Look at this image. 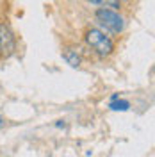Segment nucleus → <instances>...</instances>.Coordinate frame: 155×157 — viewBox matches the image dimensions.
I'll list each match as a JSON object with an SVG mask.
<instances>
[{
  "instance_id": "6e6552de",
  "label": "nucleus",
  "mask_w": 155,
  "mask_h": 157,
  "mask_svg": "<svg viewBox=\"0 0 155 157\" xmlns=\"http://www.w3.org/2000/svg\"><path fill=\"white\" fill-rule=\"evenodd\" d=\"M119 2H121V0H119Z\"/></svg>"
},
{
  "instance_id": "f257e3e1",
  "label": "nucleus",
  "mask_w": 155,
  "mask_h": 157,
  "mask_svg": "<svg viewBox=\"0 0 155 157\" xmlns=\"http://www.w3.org/2000/svg\"><path fill=\"white\" fill-rule=\"evenodd\" d=\"M84 39H86L87 47H91L100 57H107V56H111V54L114 52V43H112V39L100 29H89L86 32Z\"/></svg>"
},
{
  "instance_id": "39448f33",
  "label": "nucleus",
  "mask_w": 155,
  "mask_h": 157,
  "mask_svg": "<svg viewBox=\"0 0 155 157\" xmlns=\"http://www.w3.org/2000/svg\"><path fill=\"white\" fill-rule=\"evenodd\" d=\"M91 4H95L98 7H104V9H112V11H118L119 9V0H89Z\"/></svg>"
},
{
  "instance_id": "423d86ee",
  "label": "nucleus",
  "mask_w": 155,
  "mask_h": 157,
  "mask_svg": "<svg viewBox=\"0 0 155 157\" xmlns=\"http://www.w3.org/2000/svg\"><path fill=\"white\" fill-rule=\"evenodd\" d=\"M109 107L112 109V111H128V109H130V102L116 98V100H112V102L109 104Z\"/></svg>"
},
{
  "instance_id": "20e7f679",
  "label": "nucleus",
  "mask_w": 155,
  "mask_h": 157,
  "mask_svg": "<svg viewBox=\"0 0 155 157\" xmlns=\"http://www.w3.org/2000/svg\"><path fill=\"white\" fill-rule=\"evenodd\" d=\"M62 59L68 63L70 66H73V68H77V66H80V56H78V52L77 50H73V48H66L64 52H62Z\"/></svg>"
},
{
  "instance_id": "7ed1b4c3",
  "label": "nucleus",
  "mask_w": 155,
  "mask_h": 157,
  "mask_svg": "<svg viewBox=\"0 0 155 157\" xmlns=\"http://www.w3.org/2000/svg\"><path fill=\"white\" fill-rule=\"evenodd\" d=\"M16 50V38L7 23H0V56L9 57Z\"/></svg>"
},
{
  "instance_id": "f03ea898",
  "label": "nucleus",
  "mask_w": 155,
  "mask_h": 157,
  "mask_svg": "<svg viewBox=\"0 0 155 157\" xmlns=\"http://www.w3.org/2000/svg\"><path fill=\"white\" fill-rule=\"evenodd\" d=\"M95 16H96L98 23L102 27H105V30H109V32L119 34V32H123V29H125V18L118 11L100 7V9H96Z\"/></svg>"
},
{
  "instance_id": "0eeeda50",
  "label": "nucleus",
  "mask_w": 155,
  "mask_h": 157,
  "mask_svg": "<svg viewBox=\"0 0 155 157\" xmlns=\"http://www.w3.org/2000/svg\"><path fill=\"white\" fill-rule=\"evenodd\" d=\"M4 127V120H2V116H0V128Z\"/></svg>"
}]
</instances>
